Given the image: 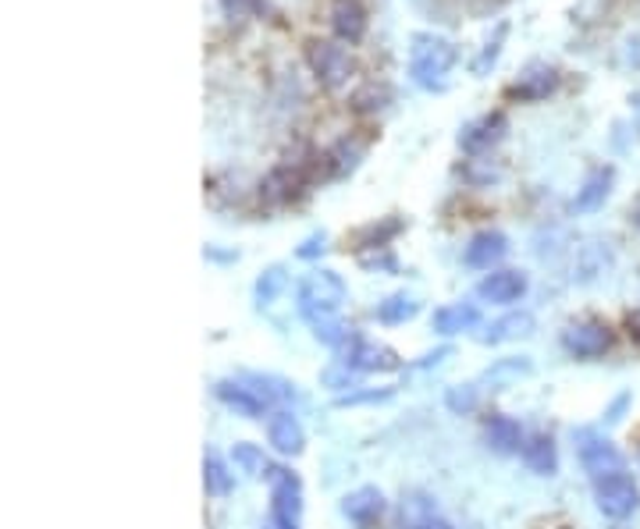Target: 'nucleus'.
<instances>
[{
  "instance_id": "nucleus-38",
  "label": "nucleus",
  "mask_w": 640,
  "mask_h": 529,
  "mask_svg": "<svg viewBox=\"0 0 640 529\" xmlns=\"http://www.w3.org/2000/svg\"><path fill=\"white\" fill-rule=\"evenodd\" d=\"M260 529H278V526H275V522H267V526H260Z\"/></svg>"
},
{
  "instance_id": "nucleus-28",
  "label": "nucleus",
  "mask_w": 640,
  "mask_h": 529,
  "mask_svg": "<svg viewBox=\"0 0 640 529\" xmlns=\"http://www.w3.org/2000/svg\"><path fill=\"white\" fill-rule=\"evenodd\" d=\"M331 160H339V164H334V175H349V170L357 167V160H360V146L342 143L339 149L331 153Z\"/></svg>"
},
{
  "instance_id": "nucleus-37",
  "label": "nucleus",
  "mask_w": 640,
  "mask_h": 529,
  "mask_svg": "<svg viewBox=\"0 0 640 529\" xmlns=\"http://www.w3.org/2000/svg\"><path fill=\"white\" fill-rule=\"evenodd\" d=\"M633 220H637V228H640V207H637V214H633Z\"/></svg>"
},
{
  "instance_id": "nucleus-6",
  "label": "nucleus",
  "mask_w": 640,
  "mask_h": 529,
  "mask_svg": "<svg viewBox=\"0 0 640 529\" xmlns=\"http://www.w3.org/2000/svg\"><path fill=\"white\" fill-rule=\"evenodd\" d=\"M307 58H310L313 75L324 82L328 90H339V85H345L349 75H352V58H349V50L339 46V43L313 40V43L307 46Z\"/></svg>"
},
{
  "instance_id": "nucleus-34",
  "label": "nucleus",
  "mask_w": 640,
  "mask_h": 529,
  "mask_svg": "<svg viewBox=\"0 0 640 529\" xmlns=\"http://www.w3.org/2000/svg\"><path fill=\"white\" fill-rule=\"evenodd\" d=\"M324 242H328V238H324V235H310V238H307V242H302V246H299V256H302V260H313V256H317V252H324Z\"/></svg>"
},
{
  "instance_id": "nucleus-14",
  "label": "nucleus",
  "mask_w": 640,
  "mask_h": 529,
  "mask_svg": "<svg viewBox=\"0 0 640 529\" xmlns=\"http://www.w3.org/2000/svg\"><path fill=\"white\" fill-rule=\"evenodd\" d=\"M505 135V114H481V117H474L469 125H463V132H460V146L466 149V153H484V149H492L498 139Z\"/></svg>"
},
{
  "instance_id": "nucleus-13",
  "label": "nucleus",
  "mask_w": 640,
  "mask_h": 529,
  "mask_svg": "<svg viewBox=\"0 0 640 529\" xmlns=\"http://www.w3.org/2000/svg\"><path fill=\"white\" fill-rule=\"evenodd\" d=\"M267 440L278 455H299L307 448V434H302L299 419L289 413V408H278V413L267 419Z\"/></svg>"
},
{
  "instance_id": "nucleus-2",
  "label": "nucleus",
  "mask_w": 640,
  "mask_h": 529,
  "mask_svg": "<svg viewBox=\"0 0 640 529\" xmlns=\"http://www.w3.org/2000/svg\"><path fill=\"white\" fill-rule=\"evenodd\" d=\"M345 295L349 288L334 270H313V274L299 284V313L310 320V328H317V323H328L339 317Z\"/></svg>"
},
{
  "instance_id": "nucleus-36",
  "label": "nucleus",
  "mask_w": 640,
  "mask_h": 529,
  "mask_svg": "<svg viewBox=\"0 0 640 529\" xmlns=\"http://www.w3.org/2000/svg\"><path fill=\"white\" fill-rule=\"evenodd\" d=\"M420 529H452L445 519H431V522H424V526H420Z\"/></svg>"
},
{
  "instance_id": "nucleus-21",
  "label": "nucleus",
  "mask_w": 640,
  "mask_h": 529,
  "mask_svg": "<svg viewBox=\"0 0 640 529\" xmlns=\"http://www.w3.org/2000/svg\"><path fill=\"white\" fill-rule=\"evenodd\" d=\"M534 331V317L530 313H509L495 320L492 328L481 334V345H502V341H513V338H527Z\"/></svg>"
},
{
  "instance_id": "nucleus-26",
  "label": "nucleus",
  "mask_w": 640,
  "mask_h": 529,
  "mask_svg": "<svg viewBox=\"0 0 640 529\" xmlns=\"http://www.w3.org/2000/svg\"><path fill=\"white\" fill-rule=\"evenodd\" d=\"M281 288H285V270L281 267H267L264 274L257 278V302L260 305L275 302L281 295Z\"/></svg>"
},
{
  "instance_id": "nucleus-33",
  "label": "nucleus",
  "mask_w": 640,
  "mask_h": 529,
  "mask_svg": "<svg viewBox=\"0 0 640 529\" xmlns=\"http://www.w3.org/2000/svg\"><path fill=\"white\" fill-rule=\"evenodd\" d=\"M381 100H384V90H378V85H367V90L357 96V107L360 111H374V107H381Z\"/></svg>"
},
{
  "instance_id": "nucleus-32",
  "label": "nucleus",
  "mask_w": 640,
  "mask_h": 529,
  "mask_svg": "<svg viewBox=\"0 0 640 529\" xmlns=\"http://www.w3.org/2000/svg\"><path fill=\"white\" fill-rule=\"evenodd\" d=\"M324 381L328 387H334V391H342V387H352V370L349 366H331V370H324Z\"/></svg>"
},
{
  "instance_id": "nucleus-5",
  "label": "nucleus",
  "mask_w": 640,
  "mask_h": 529,
  "mask_svg": "<svg viewBox=\"0 0 640 529\" xmlns=\"http://www.w3.org/2000/svg\"><path fill=\"white\" fill-rule=\"evenodd\" d=\"M339 360L352 373H389V370H399V355L389 345H381V341H370V338H360V334H352L345 345L339 349Z\"/></svg>"
},
{
  "instance_id": "nucleus-30",
  "label": "nucleus",
  "mask_w": 640,
  "mask_h": 529,
  "mask_svg": "<svg viewBox=\"0 0 640 529\" xmlns=\"http://www.w3.org/2000/svg\"><path fill=\"white\" fill-rule=\"evenodd\" d=\"M392 398V387L384 391H349V395L339 398V405H360V402H389Z\"/></svg>"
},
{
  "instance_id": "nucleus-18",
  "label": "nucleus",
  "mask_w": 640,
  "mask_h": 529,
  "mask_svg": "<svg viewBox=\"0 0 640 529\" xmlns=\"http://www.w3.org/2000/svg\"><path fill=\"white\" fill-rule=\"evenodd\" d=\"M612 178H616V170H612V167H595L591 175L584 178L580 189H577V199H572V210H580V214L598 210L601 203L609 199V193H612Z\"/></svg>"
},
{
  "instance_id": "nucleus-9",
  "label": "nucleus",
  "mask_w": 640,
  "mask_h": 529,
  "mask_svg": "<svg viewBox=\"0 0 640 529\" xmlns=\"http://www.w3.org/2000/svg\"><path fill=\"white\" fill-rule=\"evenodd\" d=\"M527 284L530 281L524 270H492V274H484L477 284V299L492 305H513L527 295Z\"/></svg>"
},
{
  "instance_id": "nucleus-35",
  "label": "nucleus",
  "mask_w": 640,
  "mask_h": 529,
  "mask_svg": "<svg viewBox=\"0 0 640 529\" xmlns=\"http://www.w3.org/2000/svg\"><path fill=\"white\" fill-rule=\"evenodd\" d=\"M627 328H630V338H637V341H640V310L627 317Z\"/></svg>"
},
{
  "instance_id": "nucleus-22",
  "label": "nucleus",
  "mask_w": 640,
  "mask_h": 529,
  "mask_svg": "<svg viewBox=\"0 0 640 529\" xmlns=\"http://www.w3.org/2000/svg\"><path fill=\"white\" fill-rule=\"evenodd\" d=\"M204 487H207V494H214V498H228V494L235 490V473L228 469V463L217 452H207V458H204Z\"/></svg>"
},
{
  "instance_id": "nucleus-39",
  "label": "nucleus",
  "mask_w": 640,
  "mask_h": 529,
  "mask_svg": "<svg viewBox=\"0 0 640 529\" xmlns=\"http://www.w3.org/2000/svg\"><path fill=\"white\" fill-rule=\"evenodd\" d=\"M637 114H640V96H637Z\"/></svg>"
},
{
  "instance_id": "nucleus-7",
  "label": "nucleus",
  "mask_w": 640,
  "mask_h": 529,
  "mask_svg": "<svg viewBox=\"0 0 640 529\" xmlns=\"http://www.w3.org/2000/svg\"><path fill=\"white\" fill-rule=\"evenodd\" d=\"M562 349L572 355V360H598L612 349V331L598 320H580L569 323L562 331Z\"/></svg>"
},
{
  "instance_id": "nucleus-29",
  "label": "nucleus",
  "mask_w": 640,
  "mask_h": 529,
  "mask_svg": "<svg viewBox=\"0 0 640 529\" xmlns=\"http://www.w3.org/2000/svg\"><path fill=\"white\" fill-rule=\"evenodd\" d=\"M502 40H505V25H498V32H495V40H487V46H484V54L477 58V64H474V72L481 75V72H487V64H492L495 58H498V50H502Z\"/></svg>"
},
{
  "instance_id": "nucleus-27",
  "label": "nucleus",
  "mask_w": 640,
  "mask_h": 529,
  "mask_svg": "<svg viewBox=\"0 0 640 529\" xmlns=\"http://www.w3.org/2000/svg\"><path fill=\"white\" fill-rule=\"evenodd\" d=\"M477 405V387L466 384V387H452L448 391V408L452 413H469Z\"/></svg>"
},
{
  "instance_id": "nucleus-16",
  "label": "nucleus",
  "mask_w": 640,
  "mask_h": 529,
  "mask_svg": "<svg viewBox=\"0 0 640 529\" xmlns=\"http://www.w3.org/2000/svg\"><path fill=\"white\" fill-rule=\"evenodd\" d=\"M331 29L345 43H360L367 32V11L360 0H334L331 4Z\"/></svg>"
},
{
  "instance_id": "nucleus-10",
  "label": "nucleus",
  "mask_w": 640,
  "mask_h": 529,
  "mask_svg": "<svg viewBox=\"0 0 640 529\" xmlns=\"http://www.w3.org/2000/svg\"><path fill=\"white\" fill-rule=\"evenodd\" d=\"M214 395H217V402H221L225 408H231V413L242 416V419H260L267 413V402L242 377L239 381H217Z\"/></svg>"
},
{
  "instance_id": "nucleus-8",
  "label": "nucleus",
  "mask_w": 640,
  "mask_h": 529,
  "mask_svg": "<svg viewBox=\"0 0 640 529\" xmlns=\"http://www.w3.org/2000/svg\"><path fill=\"white\" fill-rule=\"evenodd\" d=\"M580 463L591 473V480H601V476H612V473H627V458H622V452L601 434H580Z\"/></svg>"
},
{
  "instance_id": "nucleus-31",
  "label": "nucleus",
  "mask_w": 640,
  "mask_h": 529,
  "mask_svg": "<svg viewBox=\"0 0 640 529\" xmlns=\"http://www.w3.org/2000/svg\"><path fill=\"white\" fill-rule=\"evenodd\" d=\"M221 4H225V14H228V19L235 22V19H246V14H252V11H260V0H221Z\"/></svg>"
},
{
  "instance_id": "nucleus-12",
  "label": "nucleus",
  "mask_w": 640,
  "mask_h": 529,
  "mask_svg": "<svg viewBox=\"0 0 640 529\" xmlns=\"http://www.w3.org/2000/svg\"><path fill=\"white\" fill-rule=\"evenodd\" d=\"M484 445L498 452V455H516V452H524L527 445V437H524V426H519L513 416H487L484 419Z\"/></svg>"
},
{
  "instance_id": "nucleus-17",
  "label": "nucleus",
  "mask_w": 640,
  "mask_h": 529,
  "mask_svg": "<svg viewBox=\"0 0 640 529\" xmlns=\"http://www.w3.org/2000/svg\"><path fill=\"white\" fill-rule=\"evenodd\" d=\"M381 511H384V494L378 487H360V490H352L342 498V516L357 526L378 522Z\"/></svg>"
},
{
  "instance_id": "nucleus-4",
  "label": "nucleus",
  "mask_w": 640,
  "mask_h": 529,
  "mask_svg": "<svg viewBox=\"0 0 640 529\" xmlns=\"http://www.w3.org/2000/svg\"><path fill=\"white\" fill-rule=\"evenodd\" d=\"M271 522L278 529H302V484L289 469H271Z\"/></svg>"
},
{
  "instance_id": "nucleus-24",
  "label": "nucleus",
  "mask_w": 640,
  "mask_h": 529,
  "mask_svg": "<svg viewBox=\"0 0 640 529\" xmlns=\"http://www.w3.org/2000/svg\"><path fill=\"white\" fill-rule=\"evenodd\" d=\"M420 313V302L406 292H395L389 295L381 305H378V320L381 323H389V328H395V323H406Z\"/></svg>"
},
{
  "instance_id": "nucleus-11",
  "label": "nucleus",
  "mask_w": 640,
  "mask_h": 529,
  "mask_svg": "<svg viewBox=\"0 0 640 529\" xmlns=\"http://www.w3.org/2000/svg\"><path fill=\"white\" fill-rule=\"evenodd\" d=\"M555 85H559V72L545 61H534L509 85V96L513 100H545L548 93H555Z\"/></svg>"
},
{
  "instance_id": "nucleus-19",
  "label": "nucleus",
  "mask_w": 640,
  "mask_h": 529,
  "mask_svg": "<svg viewBox=\"0 0 640 529\" xmlns=\"http://www.w3.org/2000/svg\"><path fill=\"white\" fill-rule=\"evenodd\" d=\"M477 320H481V310L474 302H452V305H442V310H434V331L437 334H463L469 328H477Z\"/></svg>"
},
{
  "instance_id": "nucleus-23",
  "label": "nucleus",
  "mask_w": 640,
  "mask_h": 529,
  "mask_svg": "<svg viewBox=\"0 0 640 529\" xmlns=\"http://www.w3.org/2000/svg\"><path fill=\"white\" fill-rule=\"evenodd\" d=\"M231 466L239 469L242 476H249V480H260V476H271V463H267V455L257 448V445H249V440H242V445H235L231 448Z\"/></svg>"
},
{
  "instance_id": "nucleus-20",
  "label": "nucleus",
  "mask_w": 640,
  "mask_h": 529,
  "mask_svg": "<svg viewBox=\"0 0 640 529\" xmlns=\"http://www.w3.org/2000/svg\"><path fill=\"white\" fill-rule=\"evenodd\" d=\"M524 463L537 476H551L555 469H559V452H555V440L545 437V434L530 437L524 445Z\"/></svg>"
},
{
  "instance_id": "nucleus-15",
  "label": "nucleus",
  "mask_w": 640,
  "mask_h": 529,
  "mask_svg": "<svg viewBox=\"0 0 640 529\" xmlns=\"http://www.w3.org/2000/svg\"><path fill=\"white\" fill-rule=\"evenodd\" d=\"M505 252H509V238H505L502 231H477L474 238H469L466 246V263L477 267V270H492L495 263L505 260Z\"/></svg>"
},
{
  "instance_id": "nucleus-25",
  "label": "nucleus",
  "mask_w": 640,
  "mask_h": 529,
  "mask_svg": "<svg viewBox=\"0 0 640 529\" xmlns=\"http://www.w3.org/2000/svg\"><path fill=\"white\" fill-rule=\"evenodd\" d=\"M257 395L267 402V408L271 405H278V402H289V398H296V391H292V384H285V381H278V377H264V373H246L242 377Z\"/></svg>"
},
{
  "instance_id": "nucleus-3",
  "label": "nucleus",
  "mask_w": 640,
  "mask_h": 529,
  "mask_svg": "<svg viewBox=\"0 0 640 529\" xmlns=\"http://www.w3.org/2000/svg\"><path fill=\"white\" fill-rule=\"evenodd\" d=\"M595 501L601 508V516L609 519H630L640 508V487L630 473H612L595 480Z\"/></svg>"
},
{
  "instance_id": "nucleus-1",
  "label": "nucleus",
  "mask_w": 640,
  "mask_h": 529,
  "mask_svg": "<svg viewBox=\"0 0 640 529\" xmlns=\"http://www.w3.org/2000/svg\"><path fill=\"white\" fill-rule=\"evenodd\" d=\"M452 64H456V46L437 32H416L410 50V75L424 90H445Z\"/></svg>"
}]
</instances>
